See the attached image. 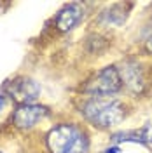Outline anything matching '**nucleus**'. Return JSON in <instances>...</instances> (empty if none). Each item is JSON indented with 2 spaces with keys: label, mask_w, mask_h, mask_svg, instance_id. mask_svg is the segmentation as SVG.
I'll list each match as a JSON object with an SVG mask.
<instances>
[{
  "label": "nucleus",
  "mask_w": 152,
  "mask_h": 153,
  "mask_svg": "<svg viewBox=\"0 0 152 153\" xmlns=\"http://www.w3.org/2000/svg\"><path fill=\"white\" fill-rule=\"evenodd\" d=\"M0 153H2V152H0Z\"/></svg>",
  "instance_id": "nucleus-12"
},
{
  "label": "nucleus",
  "mask_w": 152,
  "mask_h": 153,
  "mask_svg": "<svg viewBox=\"0 0 152 153\" xmlns=\"http://www.w3.org/2000/svg\"><path fill=\"white\" fill-rule=\"evenodd\" d=\"M119 75H121L123 85H126V89H129L131 92L138 94V92L143 91V87H145V75H143V70L138 63L126 61L123 66L119 68Z\"/></svg>",
  "instance_id": "nucleus-6"
},
{
  "label": "nucleus",
  "mask_w": 152,
  "mask_h": 153,
  "mask_svg": "<svg viewBox=\"0 0 152 153\" xmlns=\"http://www.w3.org/2000/svg\"><path fill=\"white\" fill-rule=\"evenodd\" d=\"M40 85L38 82L32 80V78H26V76H21V78H16L12 80L7 87V92L11 94V97L21 105H32L38 96H40Z\"/></svg>",
  "instance_id": "nucleus-4"
},
{
  "label": "nucleus",
  "mask_w": 152,
  "mask_h": 153,
  "mask_svg": "<svg viewBox=\"0 0 152 153\" xmlns=\"http://www.w3.org/2000/svg\"><path fill=\"white\" fill-rule=\"evenodd\" d=\"M87 134L75 124H59L47 134V148L51 153H86Z\"/></svg>",
  "instance_id": "nucleus-2"
},
{
  "label": "nucleus",
  "mask_w": 152,
  "mask_h": 153,
  "mask_svg": "<svg viewBox=\"0 0 152 153\" xmlns=\"http://www.w3.org/2000/svg\"><path fill=\"white\" fill-rule=\"evenodd\" d=\"M86 10L81 4H68L56 16V26L59 31H72L84 19Z\"/></svg>",
  "instance_id": "nucleus-7"
},
{
  "label": "nucleus",
  "mask_w": 152,
  "mask_h": 153,
  "mask_svg": "<svg viewBox=\"0 0 152 153\" xmlns=\"http://www.w3.org/2000/svg\"><path fill=\"white\" fill-rule=\"evenodd\" d=\"M107 153H119V148H112V150H107Z\"/></svg>",
  "instance_id": "nucleus-11"
},
{
  "label": "nucleus",
  "mask_w": 152,
  "mask_h": 153,
  "mask_svg": "<svg viewBox=\"0 0 152 153\" xmlns=\"http://www.w3.org/2000/svg\"><path fill=\"white\" fill-rule=\"evenodd\" d=\"M84 118L98 129H110L114 125L121 124L126 117V105L121 99H115L110 96L103 97H89L82 105Z\"/></svg>",
  "instance_id": "nucleus-1"
},
{
  "label": "nucleus",
  "mask_w": 152,
  "mask_h": 153,
  "mask_svg": "<svg viewBox=\"0 0 152 153\" xmlns=\"http://www.w3.org/2000/svg\"><path fill=\"white\" fill-rule=\"evenodd\" d=\"M121 85L123 82H121L119 70L115 66H105L91 80H87L84 91L91 94V97H103V96H112L119 92Z\"/></svg>",
  "instance_id": "nucleus-3"
},
{
  "label": "nucleus",
  "mask_w": 152,
  "mask_h": 153,
  "mask_svg": "<svg viewBox=\"0 0 152 153\" xmlns=\"http://www.w3.org/2000/svg\"><path fill=\"white\" fill-rule=\"evenodd\" d=\"M145 49H147V52H150L152 54V37L147 38V42H145Z\"/></svg>",
  "instance_id": "nucleus-9"
},
{
  "label": "nucleus",
  "mask_w": 152,
  "mask_h": 153,
  "mask_svg": "<svg viewBox=\"0 0 152 153\" xmlns=\"http://www.w3.org/2000/svg\"><path fill=\"white\" fill-rule=\"evenodd\" d=\"M47 115V108L40 105H21L12 115V122L18 129H32Z\"/></svg>",
  "instance_id": "nucleus-5"
},
{
  "label": "nucleus",
  "mask_w": 152,
  "mask_h": 153,
  "mask_svg": "<svg viewBox=\"0 0 152 153\" xmlns=\"http://www.w3.org/2000/svg\"><path fill=\"white\" fill-rule=\"evenodd\" d=\"M138 134H140V139H142V143L152 144V120H150L147 125H145V127H142V129L138 131Z\"/></svg>",
  "instance_id": "nucleus-8"
},
{
  "label": "nucleus",
  "mask_w": 152,
  "mask_h": 153,
  "mask_svg": "<svg viewBox=\"0 0 152 153\" xmlns=\"http://www.w3.org/2000/svg\"><path fill=\"white\" fill-rule=\"evenodd\" d=\"M4 106H5V97H4V96H0V111L4 110Z\"/></svg>",
  "instance_id": "nucleus-10"
}]
</instances>
